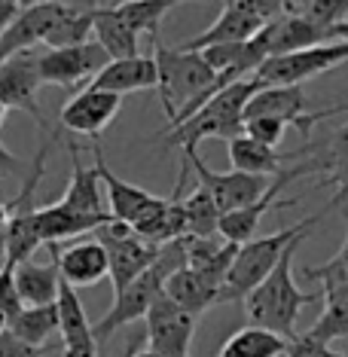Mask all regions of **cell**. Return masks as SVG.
<instances>
[{"instance_id": "obj_7", "label": "cell", "mask_w": 348, "mask_h": 357, "mask_svg": "<svg viewBox=\"0 0 348 357\" xmlns=\"http://www.w3.org/2000/svg\"><path fill=\"white\" fill-rule=\"evenodd\" d=\"M342 61H348V43H321V46H309V50H299V52L272 55V59H266L250 77L263 89L303 86V83H309V79L339 68Z\"/></svg>"}, {"instance_id": "obj_35", "label": "cell", "mask_w": 348, "mask_h": 357, "mask_svg": "<svg viewBox=\"0 0 348 357\" xmlns=\"http://www.w3.org/2000/svg\"><path fill=\"white\" fill-rule=\"evenodd\" d=\"M229 3H236L239 10H245L248 15H254V19H260L263 25L294 13L290 10V0H229Z\"/></svg>"}, {"instance_id": "obj_23", "label": "cell", "mask_w": 348, "mask_h": 357, "mask_svg": "<svg viewBox=\"0 0 348 357\" xmlns=\"http://www.w3.org/2000/svg\"><path fill=\"white\" fill-rule=\"evenodd\" d=\"M92 34H95V43L101 46L110 61L137 55L141 37H137L135 28L119 15L116 6H92Z\"/></svg>"}, {"instance_id": "obj_9", "label": "cell", "mask_w": 348, "mask_h": 357, "mask_svg": "<svg viewBox=\"0 0 348 357\" xmlns=\"http://www.w3.org/2000/svg\"><path fill=\"white\" fill-rule=\"evenodd\" d=\"M181 156L187 159V165L199 174V186L211 196L214 208L220 211V217L229 214V211L254 205V202L263 196L266 186H269L266 183V177H250V174L232 172V168L229 172H211V168L202 162L199 147H183Z\"/></svg>"}, {"instance_id": "obj_40", "label": "cell", "mask_w": 348, "mask_h": 357, "mask_svg": "<svg viewBox=\"0 0 348 357\" xmlns=\"http://www.w3.org/2000/svg\"><path fill=\"white\" fill-rule=\"evenodd\" d=\"M345 202H348V177H345V181H342V183H339V186H336V196H333V199H330V202H327V208H324V211H321V214H327V211H330V208H342V205H345Z\"/></svg>"}, {"instance_id": "obj_15", "label": "cell", "mask_w": 348, "mask_h": 357, "mask_svg": "<svg viewBox=\"0 0 348 357\" xmlns=\"http://www.w3.org/2000/svg\"><path fill=\"white\" fill-rule=\"evenodd\" d=\"M303 156H309V162H303L305 174L321 172L324 174L321 186H339L348 177V126L336 128L333 135L321 137V141H309L305 147L294 153H285V162Z\"/></svg>"}, {"instance_id": "obj_28", "label": "cell", "mask_w": 348, "mask_h": 357, "mask_svg": "<svg viewBox=\"0 0 348 357\" xmlns=\"http://www.w3.org/2000/svg\"><path fill=\"white\" fill-rule=\"evenodd\" d=\"M181 3H211V0H132V3H123V6H116V10L128 25L135 28L137 37L147 34L153 43H156L165 13H172L174 6H181Z\"/></svg>"}, {"instance_id": "obj_44", "label": "cell", "mask_w": 348, "mask_h": 357, "mask_svg": "<svg viewBox=\"0 0 348 357\" xmlns=\"http://www.w3.org/2000/svg\"><path fill=\"white\" fill-rule=\"evenodd\" d=\"M342 217H345V241H342V250L348 254V211H342Z\"/></svg>"}, {"instance_id": "obj_16", "label": "cell", "mask_w": 348, "mask_h": 357, "mask_svg": "<svg viewBox=\"0 0 348 357\" xmlns=\"http://www.w3.org/2000/svg\"><path fill=\"white\" fill-rule=\"evenodd\" d=\"M59 333H61V348L64 357H98V342L92 336V324L86 318V308L80 303L77 290L61 281L59 287Z\"/></svg>"}, {"instance_id": "obj_45", "label": "cell", "mask_w": 348, "mask_h": 357, "mask_svg": "<svg viewBox=\"0 0 348 357\" xmlns=\"http://www.w3.org/2000/svg\"><path fill=\"white\" fill-rule=\"evenodd\" d=\"M6 113H10V110H6V107H3V104H0V126H3V119H6Z\"/></svg>"}, {"instance_id": "obj_18", "label": "cell", "mask_w": 348, "mask_h": 357, "mask_svg": "<svg viewBox=\"0 0 348 357\" xmlns=\"http://www.w3.org/2000/svg\"><path fill=\"white\" fill-rule=\"evenodd\" d=\"M89 86L116 95V98L132 92H147V89H156V61H153V55H132V59L107 61L89 79Z\"/></svg>"}, {"instance_id": "obj_8", "label": "cell", "mask_w": 348, "mask_h": 357, "mask_svg": "<svg viewBox=\"0 0 348 357\" xmlns=\"http://www.w3.org/2000/svg\"><path fill=\"white\" fill-rule=\"evenodd\" d=\"M95 241L107 250V278L113 284V296L132 284L144 269H150V263L159 254V245H150L147 238L132 232V226L107 220L95 232Z\"/></svg>"}, {"instance_id": "obj_6", "label": "cell", "mask_w": 348, "mask_h": 357, "mask_svg": "<svg viewBox=\"0 0 348 357\" xmlns=\"http://www.w3.org/2000/svg\"><path fill=\"white\" fill-rule=\"evenodd\" d=\"M336 113H345V101L324 110H312V101L303 86H269V89H257L250 95L245 113H241V123L250 116H269L285 126H296L305 137H312V128L324 123V119L336 116Z\"/></svg>"}, {"instance_id": "obj_46", "label": "cell", "mask_w": 348, "mask_h": 357, "mask_svg": "<svg viewBox=\"0 0 348 357\" xmlns=\"http://www.w3.org/2000/svg\"><path fill=\"white\" fill-rule=\"evenodd\" d=\"M6 59H10V52H6V50H3V46H0V64H3Z\"/></svg>"}, {"instance_id": "obj_21", "label": "cell", "mask_w": 348, "mask_h": 357, "mask_svg": "<svg viewBox=\"0 0 348 357\" xmlns=\"http://www.w3.org/2000/svg\"><path fill=\"white\" fill-rule=\"evenodd\" d=\"M260 28H263L260 19H254V15H248L245 10H239L236 3H229V0H226L223 13L214 19V25L205 28L196 37L183 40L177 50L202 52V50H208V46H220V43H245V40H250Z\"/></svg>"}, {"instance_id": "obj_4", "label": "cell", "mask_w": 348, "mask_h": 357, "mask_svg": "<svg viewBox=\"0 0 348 357\" xmlns=\"http://www.w3.org/2000/svg\"><path fill=\"white\" fill-rule=\"evenodd\" d=\"M263 89L254 77H245L239 83L220 89L214 98H208L202 107L187 116L181 126L168 128L162 135H153V137H162L165 147H199L202 141L208 137H220V141H229V137L241 135V113H245V104L250 101V95Z\"/></svg>"}, {"instance_id": "obj_37", "label": "cell", "mask_w": 348, "mask_h": 357, "mask_svg": "<svg viewBox=\"0 0 348 357\" xmlns=\"http://www.w3.org/2000/svg\"><path fill=\"white\" fill-rule=\"evenodd\" d=\"M50 348H34L22 339H15L10 330L0 333V357H43Z\"/></svg>"}, {"instance_id": "obj_30", "label": "cell", "mask_w": 348, "mask_h": 357, "mask_svg": "<svg viewBox=\"0 0 348 357\" xmlns=\"http://www.w3.org/2000/svg\"><path fill=\"white\" fill-rule=\"evenodd\" d=\"M321 299H324V312H321V318L312 324L309 336L324 345L336 342V339H348V290L321 296Z\"/></svg>"}, {"instance_id": "obj_20", "label": "cell", "mask_w": 348, "mask_h": 357, "mask_svg": "<svg viewBox=\"0 0 348 357\" xmlns=\"http://www.w3.org/2000/svg\"><path fill=\"white\" fill-rule=\"evenodd\" d=\"M68 153H70V181H68V190H64V196L59 202L64 208H74L80 214H89V217H110L107 211H104L98 172H95V165L89 168L83 162V156H80V144L74 137L68 141Z\"/></svg>"}, {"instance_id": "obj_19", "label": "cell", "mask_w": 348, "mask_h": 357, "mask_svg": "<svg viewBox=\"0 0 348 357\" xmlns=\"http://www.w3.org/2000/svg\"><path fill=\"white\" fill-rule=\"evenodd\" d=\"M107 220H110V217L80 214V211H74V208H64L61 202H55V205H46V208H34L37 238H40V245H50V248H59V241L77 238V235L98 232Z\"/></svg>"}, {"instance_id": "obj_47", "label": "cell", "mask_w": 348, "mask_h": 357, "mask_svg": "<svg viewBox=\"0 0 348 357\" xmlns=\"http://www.w3.org/2000/svg\"><path fill=\"white\" fill-rule=\"evenodd\" d=\"M123 3H132V0H113L110 6H123Z\"/></svg>"}, {"instance_id": "obj_13", "label": "cell", "mask_w": 348, "mask_h": 357, "mask_svg": "<svg viewBox=\"0 0 348 357\" xmlns=\"http://www.w3.org/2000/svg\"><path fill=\"white\" fill-rule=\"evenodd\" d=\"M119 107H123V98L86 86L61 107L59 126L70 135H86V137H92V141H98V135L116 119Z\"/></svg>"}, {"instance_id": "obj_31", "label": "cell", "mask_w": 348, "mask_h": 357, "mask_svg": "<svg viewBox=\"0 0 348 357\" xmlns=\"http://www.w3.org/2000/svg\"><path fill=\"white\" fill-rule=\"evenodd\" d=\"M181 208H183V220H187V235H192V238H211V235H217L220 211L214 208L211 196L202 186H196L187 199H181Z\"/></svg>"}, {"instance_id": "obj_2", "label": "cell", "mask_w": 348, "mask_h": 357, "mask_svg": "<svg viewBox=\"0 0 348 357\" xmlns=\"http://www.w3.org/2000/svg\"><path fill=\"white\" fill-rule=\"evenodd\" d=\"M303 241H305V235H296V238L285 248L281 259L275 263V269L241 299V303H245V312H248V321L254 324V327L272 330L285 339L296 336L294 330H296L299 312L321 299V294H305V290H299L296 281H294V257H296V250Z\"/></svg>"}, {"instance_id": "obj_3", "label": "cell", "mask_w": 348, "mask_h": 357, "mask_svg": "<svg viewBox=\"0 0 348 357\" xmlns=\"http://www.w3.org/2000/svg\"><path fill=\"white\" fill-rule=\"evenodd\" d=\"M183 266H187L183 238L159 245V254L150 263V269H144L132 284H126V287L113 296V305L104 312V318L98 324H92V336H95V342H98V348L107 342L119 327L141 321L144 314L150 312V305L162 296V287H165L168 275H174L177 269H183Z\"/></svg>"}, {"instance_id": "obj_48", "label": "cell", "mask_w": 348, "mask_h": 357, "mask_svg": "<svg viewBox=\"0 0 348 357\" xmlns=\"http://www.w3.org/2000/svg\"><path fill=\"white\" fill-rule=\"evenodd\" d=\"M345 110H348V101H345Z\"/></svg>"}, {"instance_id": "obj_34", "label": "cell", "mask_w": 348, "mask_h": 357, "mask_svg": "<svg viewBox=\"0 0 348 357\" xmlns=\"http://www.w3.org/2000/svg\"><path fill=\"white\" fill-rule=\"evenodd\" d=\"M285 132H287V126L278 123V119H269V116H250L241 123V135L254 137V141L266 144V147H278V144L285 141Z\"/></svg>"}, {"instance_id": "obj_10", "label": "cell", "mask_w": 348, "mask_h": 357, "mask_svg": "<svg viewBox=\"0 0 348 357\" xmlns=\"http://www.w3.org/2000/svg\"><path fill=\"white\" fill-rule=\"evenodd\" d=\"M40 74H37V55L34 52H15L0 64V104L6 110H22L28 113L34 123L43 128L46 135H52L50 123L40 107Z\"/></svg>"}, {"instance_id": "obj_43", "label": "cell", "mask_w": 348, "mask_h": 357, "mask_svg": "<svg viewBox=\"0 0 348 357\" xmlns=\"http://www.w3.org/2000/svg\"><path fill=\"white\" fill-rule=\"evenodd\" d=\"M126 357H159V354L147 351V348H141V351H135V348H128V354H126Z\"/></svg>"}, {"instance_id": "obj_27", "label": "cell", "mask_w": 348, "mask_h": 357, "mask_svg": "<svg viewBox=\"0 0 348 357\" xmlns=\"http://www.w3.org/2000/svg\"><path fill=\"white\" fill-rule=\"evenodd\" d=\"M6 330L15 339L34 345V348H46V342L59 333V308L52 305H22V312L6 324Z\"/></svg>"}, {"instance_id": "obj_32", "label": "cell", "mask_w": 348, "mask_h": 357, "mask_svg": "<svg viewBox=\"0 0 348 357\" xmlns=\"http://www.w3.org/2000/svg\"><path fill=\"white\" fill-rule=\"evenodd\" d=\"M303 275L321 284V296L342 294V290H348V254L339 248L333 259H327L324 266H309V269H303Z\"/></svg>"}, {"instance_id": "obj_17", "label": "cell", "mask_w": 348, "mask_h": 357, "mask_svg": "<svg viewBox=\"0 0 348 357\" xmlns=\"http://www.w3.org/2000/svg\"><path fill=\"white\" fill-rule=\"evenodd\" d=\"M55 257V266H59V278L68 284V287H95L98 281L107 278V250H104L98 241H77L68 250L50 248Z\"/></svg>"}, {"instance_id": "obj_33", "label": "cell", "mask_w": 348, "mask_h": 357, "mask_svg": "<svg viewBox=\"0 0 348 357\" xmlns=\"http://www.w3.org/2000/svg\"><path fill=\"white\" fill-rule=\"evenodd\" d=\"M303 15H305V22H312L315 28L327 34L330 28L348 22V0H309Z\"/></svg>"}, {"instance_id": "obj_24", "label": "cell", "mask_w": 348, "mask_h": 357, "mask_svg": "<svg viewBox=\"0 0 348 357\" xmlns=\"http://www.w3.org/2000/svg\"><path fill=\"white\" fill-rule=\"evenodd\" d=\"M162 294L172 299L174 305H181L183 312H190L192 318H199L211 305H220V287H214L211 281H205L199 272L187 269V266L177 269L174 275H168Z\"/></svg>"}, {"instance_id": "obj_25", "label": "cell", "mask_w": 348, "mask_h": 357, "mask_svg": "<svg viewBox=\"0 0 348 357\" xmlns=\"http://www.w3.org/2000/svg\"><path fill=\"white\" fill-rule=\"evenodd\" d=\"M226 153H229V168L250 177H275L285 172V153H278L275 147H266V144L254 141L248 135H236L226 144Z\"/></svg>"}, {"instance_id": "obj_14", "label": "cell", "mask_w": 348, "mask_h": 357, "mask_svg": "<svg viewBox=\"0 0 348 357\" xmlns=\"http://www.w3.org/2000/svg\"><path fill=\"white\" fill-rule=\"evenodd\" d=\"M296 177H305V165H303V162H299L296 168H285L281 174H275L269 181V186L263 190V196L257 199L254 205L223 214L220 223H217V235H220L223 241H229V245H245V241L257 238V226H260V220L266 217V211L278 205V192L285 190L287 183H294Z\"/></svg>"}, {"instance_id": "obj_38", "label": "cell", "mask_w": 348, "mask_h": 357, "mask_svg": "<svg viewBox=\"0 0 348 357\" xmlns=\"http://www.w3.org/2000/svg\"><path fill=\"white\" fill-rule=\"evenodd\" d=\"M22 172H25V165H22V159H19V156H13V153L6 150L3 144H0V174H6V177H10V174H22Z\"/></svg>"}, {"instance_id": "obj_42", "label": "cell", "mask_w": 348, "mask_h": 357, "mask_svg": "<svg viewBox=\"0 0 348 357\" xmlns=\"http://www.w3.org/2000/svg\"><path fill=\"white\" fill-rule=\"evenodd\" d=\"M40 3H68V0H19V6H40Z\"/></svg>"}, {"instance_id": "obj_41", "label": "cell", "mask_w": 348, "mask_h": 357, "mask_svg": "<svg viewBox=\"0 0 348 357\" xmlns=\"http://www.w3.org/2000/svg\"><path fill=\"white\" fill-rule=\"evenodd\" d=\"M6 223H10V205L6 202H0V238H3V232H6ZM3 257V254H0Z\"/></svg>"}, {"instance_id": "obj_26", "label": "cell", "mask_w": 348, "mask_h": 357, "mask_svg": "<svg viewBox=\"0 0 348 357\" xmlns=\"http://www.w3.org/2000/svg\"><path fill=\"white\" fill-rule=\"evenodd\" d=\"M285 348H287L285 336L248 324V327L236 330L226 339L220 345V351H217V357H281Z\"/></svg>"}, {"instance_id": "obj_12", "label": "cell", "mask_w": 348, "mask_h": 357, "mask_svg": "<svg viewBox=\"0 0 348 357\" xmlns=\"http://www.w3.org/2000/svg\"><path fill=\"white\" fill-rule=\"evenodd\" d=\"M110 59L95 40H86L80 46H68V50H46L37 55V74L43 86H80L92 79Z\"/></svg>"}, {"instance_id": "obj_22", "label": "cell", "mask_w": 348, "mask_h": 357, "mask_svg": "<svg viewBox=\"0 0 348 357\" xmlns=\"http://www.w3.org/2000/svg\"><path fill=\"white\" fill-rule=\"evenodd\" d=\"M13 287L19 294L22 305H52L59 299V287H61L55 257L50 263L25 259V263L13 266Z\"/></svg>"}, {"instance_id": "obj_39", "label": "cell", "mask_w": 348, "mask_h": 357, "mask_svg": "<svg viewBox=\"0 0 348 357\" xmlns=\"http://www.w3.org/2000/svg\"><path fill=\"white\" fill-rule=\"evenodd\" d=\"M15 15H19V0H0V34L10 28Z\"/></svg>"}, {"instance_id": "obj_5", "label": "cell", "mask_w": 348, "mask_h": 357, "mask_svg": "<svg viewBox=\"0 0 348 357\" xmlns=\"http://www.w3.org/2000/svg\"><path fill=\"white\" fill-rule=\"evenodd\" d=\"M321 217L324 214L318 211V214L305 217V220L287 226V229H281V232L263 235V238H250L245 245H239L236 259H232L229 272H226V281L220 287V303H241V299L275 269V263L281 259V254H285V248L290 241H294L296 235H309L312 226L318 223Z\"/></svg>"}, {"instance_id": "obj_36", "label": "cell", "mask_w": 348, "mask_h": 357, "mask_svg": "<svg viewBox=\"0 0 348 357\" xmlns=\"http://www.w3.org/2000/svg\"><path fill=\"white\" fill-rule=\"evenodd\" d=\"M285 357H348V354L333 351L330 345L318 342V339H312L309 333H305V336H294V339H287Z\"/></svg>"}, {"instance_id": "obj_1", "label": "cell", "mask_w": 348, "mask_h": 357, "mask_svg": "<svg viewBox=\"0 0 348 357\" xmlns=\"http://www.w3.org/2000/svg\"><path fill=\"white\" fill-rule=\"evenodd\" d=\"M156 61V92L159 104L168 116V128L181 126L192 116L208 98H214V70L202 61L199 52H183L177 46H165L162 40L153 43ZM162 135V132H159Z\"/></svg>"}, {"instance_id": "obj_29", "label": "cell", "mask_w": 348, "mask_h": 357, "mask_svg": "<svg viewBox=\"0 0 348 357\" xmlns=\"http://www.w3.org/2000/svg\"><path fill=\"white\" fill-rule=\"evenodd\" d=\"M89 34H92V10H77V6L64 3L59 6V15H55L43 43L50 50H68V46L86 43Z\"/></svg>"}, {"instance_id": "obj_11", "label": "cell", "mask_w": 348, "mask_h": 357, "mask_svg": "<svg viewBox=\"0 0 348 357\" xmlns=\"http://www.w3.org/2000/svg\"><path fill=\"white\" fill-rule=\"evenodd\" d=\"M144 321H147V351L159 357H190L199 318H192L162 294L144 314Z\"/></svg>"}]
</instances>
